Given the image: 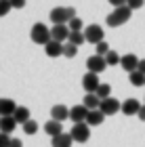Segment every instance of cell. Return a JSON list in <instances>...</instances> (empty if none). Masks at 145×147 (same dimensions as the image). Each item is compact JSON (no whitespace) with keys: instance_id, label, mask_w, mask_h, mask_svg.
<instances>
[{"instance_id":"cell-16","label":"cell","mask_w":145,"mask_h":147,"mask_svg":"<svg viewBox=\"0 0 145 147\" xmlns=\"http://www.w3.org/2000/svg\"><path fill=\"white\" fill-rule=\"evenodd\" d=\"M44 132L53 139V137H57V135H61V132H63V124L57 122V120H49V122L44 124Z\"/></svg>"},{"instance_id":"cell-8","label":"cell","mask_w":145,"mask_h":147,"mask_svg":"<svg viewBox=\"0 0 145 147\" xmlns=\"http://www.w3.org/2000/svg\"><path fill=\"white\" fill-rule=\"evenodd\" d=\"M51 38L57 40V42H61V44H65V42H67V38H69V28H67V23L53 25V28H51Z\"/></svg>"},{"instance_id":"cell-15","label":"cell","mask_w":145,"mask_h":147,"mask_svg":"<svg viewBox=\"0 0 145 147\" xmlns=\"http://www.w3.org/2000/svg\"><path fill=\"white\" fill-rule=\"evenodd\" d=\"M51 143H53V147H71L74 139H71L69 132H61V135L53 137V139H51Z\"/></svg>"},{"instance_id":"cell-11","label":"cell","mask_w":145,"mask_h":147,"mask_svg":"<svg viewBox=\"0 0 145 147\" xmlns=\"http://www.w3.org/2000/svg\"><path fill=\"white\" fill-rule=\"evenodd\" d=\"M139 109H141V103L137 101V99H126V101L122 103V107H120V111L124 116H137Z\"/></svg>"},{"instance_id":"cell-10","label":"cell","mask_w":145,"mask_h":147,"mask_svg":"<svg viewBox=\"0 0 145 147\" xmlns=\"http://www.w3.org/2000/svg\"><path fill=\"white\" fill-rule=\"evenodd\" d=\"M86 116H88V109L84 105H74L69 109V120L74 124H80V122H86Z\"/></svg>"},{"instance_id":"cell-38","label":"cell","mask_w":145,"mask_h":147,"mask_svg":"<svg viewBox=\"0 0 145 147\" xmlns=\"http://www.w3.org/2000/svg\"><path fill=\"white\" fill-rule=\"evenodd\" d=\"M0 118H2V116H0Z\"/></svg>"},{"instance_id":"cell-24","label":"cell","mask_w":145,"mask_h":147,"mask_svg":"<svg viewBox=\"0 0 145 147\" xmlns=\"http://www.w3.org/2000/svg\"><path fill=\"white\" fill-rule=\"evenodd\" d=\"M95 95H97V97L103 101V99L111 97V86H109V84H99V88L95 90Z\"/></svg>"},{"instance_id":"cell-6","label":"cell","mask_w":145,"mask_h":147,"mask_svg":"<svg viewBox=\"0 0 145 147\" xmlns=\"http://www.w3.org/2000/svg\"><path fill=\"white\" fill-rule=\"evenodd\" d=\"M86 69L88 71H93V74H101L107 69V63H105V57L101 55H93V57H88L86 59Z\"/></svg>"},{"instance_id":"cell-36","label":"cell","mask_w":145,"mask_h":147,"mask_svg":"<svg viewBox=\"0 0 145 147\" xmlns=\"http://www.w3.org/2000/svg\"><path fill=\"white\" fill-rule=\"evenodd\" d=\"M137 71L145 74V59H139V65H137Z\"/></svg>"},{"instance_id":"cell-35","label":"cell","mask_w":145,"mask_h":147,"mask_svg":"<svg viewBox=\"0 0 145 147\" xmlns=\"http://www.w3.org/2000/svg\"><path fill=\"white\" fill-rule=\"evenodd\" d=\"M107 2L116 9V6H124V4H126V0H107Z\"/></svg>"},{"instance_id":"cell-7","label":"cell","mask_w":145,"mask_h":147,"mask_svg":"<svg viewBox=\"0 0 145 147\" xmlns=\"http://www.w3.org/2000/svg\"><path fill=\"white\" fill-rule=\"evenodd\" d=\"M120 107H122V103L118 101V99H114V97H107V99H103L101 101V105H99V109H101L105 116H114V113H118L120 111Z\"/></svg>"},{"instance_id":"cell-22","label":"cell","mask_w":145,"mask_h":147,"mask_svg":"<svg viewBox=\"0 0 145 147\" xmlns=\"http://www.w3.org/2000/svg\"><path fill=\"white\" fill-rule=\"evenodd\" d=\"M128 80L133 86H145V74H141V71H130Z\"/></svg>"},{"instance_id":"cell-5","label":"cell","mask_w":145,"mask_h":147,"mask_svg":"<svg viewBox=\"0 0 145 147\" xmlns=\"http://www.w3.org/2000/svg\"><path fill=\"white\" fill-rule=\"evenodd\" d=\"M103 28L101 25H97V23H90L84 28V38H86V42L90 44H99V42H103Z\"/></svg>"},{"instance_id":"cell-19","label":"cell","mask_w":145,"mask_h":147,"mask_svg":"<svg viewBox=\"0 0 145 147\" xmlns=\"http://www.w3.org/2000/svg\"><path fill=\"white\" fill-rule=\"evenodd\" d=\"M17 105L13 99H0V116H13Z\"/></svg>"},{"instance_id":"cell-33","label":"cell","mask_w":145,"mask_h":147,"mask_svg":"<svg viewBox=\"0 0 145 147\" xmlns=\"http://www.w3.org/2000/svg\"><path fill=\"white\" fill-rule=\"evenodd\" d=\"M11 6H13V9H23L25 0H11Z\"/></svg>"},{"instance_id":"cell-28","label":"cell","mask_w":145,"mask_h":147,"mask_svg":"<svg viewBox=\"0 0 145 147\" xmlns=\"http://www.w3.org/2000/svg\"><path fill=\"white\" fill-rule=\"evenodd\" d=\"M67 28H69V32H82V19H80V17L69 19V21H67Z\"/></svg>"},{"instance_id":"cell-26","label":"cell","mask_w":145,"mask_h":147,"mask_svg":"<svg viewBox=\"0 0 145 147\" xmlns=\"http://www.w3.org/2000/svg\"><path fill=\"white\" fill-rule=\"evenodd\" d=\"M23 132H25V135H36V132H38V122L30 118L28 122L23 124Z\"/></svg>"},{"instance_id":"cell-4","label":"cell","mask_w":145,"mask_h":147,"mask_svg":"<svg viewBox=\"0 0 145 147\" xmlns=\"http://www.w3.org/2000/svg\"><path fill=\"white\" fill-rule=\"evenodd\" d=\"M71 139H74L76 143H86L90 139V126L86 122H80V124H74V128L69 130Z\"/></svg>"},{"instance_id":"cell-2","label":"cell","mask_w":145,"mask_h":147,"mask_svg":"<svg viewBox=\"0 0 145 147\" xmlns=\"http://www.w3.org/2000/svg\"><path fill=\"white\" fill-rule=\"evenodd\" d=\"M76 17V9L74 6H55L51 11L49 19L53 21V25H61V23H67L69 19Z\"/></svg>"},{"instance_id":"cell-30","label":"cell","mask_w":145,"mask_h":147,"mask_svg":"<svg viewBox=\"0 0 145 147\" xmlns=\"http://www.w3.org/2000/svg\"><path fill=\"white\" fill-rule=\"evenodd\" d=\"M11 9H13V6H11V0H0V17L9 15Z\"/></svg>"},{"instance_id":"cell-3","label":"cell","mask_w":145,"mask_h":147,"mask_svg":"<svg viewBox=\"0 0 145 147\" xmlns=\"http://www.w3.org/2000/svg\"><path fill=\"white\" fill-rule=\"evenodd\" d=\"M30 38H32V42H34V44H40V46L49 44L51 40H53V38H51V30H49L44 23H34V25H32Z\"/></svg>"},{"instance_id":"cell-13","label":"cell","mask_w":145,"mask_h":147,"mask_svg":"<svg viewBox=\"0 0 145 147\" xmlns=\"http://www.w3.org/2000/svg\"><path fill=\"white\" fill-rule=\"evenodd\" d=\"M120 65H122V69H126L128 74L130 71H137V65H139V57L133 55V53H128V55H124L120 59Z\"/></svg>"},{"instance_id":"cell-21","label":"cell","mask_w":145,"mask_h":147,"mask_svg":"<svg viewBox=\"0 0 145 147\" xmlns=\"http://www.w3.org/2000/svg\"><path fill=\"white\" fill-rule=\"evenodd\" d=\"M13 118H15L17 124H25V122L30 120V109H28V107H19V105H17V109H15V113H13Z\"/></svg>"},{"instance_id":"cell-17","label":"cell","mask_w":145,"mask_h":147,"mask_svg":"<svg viewBox=\"0 0 145 147\" xmlns=\"http://www.w3.org/2000/svg\"><path fill=\"white\" fill-rule=\"evenodd\" d=\"M103 120H105V113L101 109H90L88 116H86V124L88 126H99V124H103Z\"/></svg>"},{"instance_id":"cell-25","label":"cell","mask_w":145,"mask_h":147,"mask_svg":"<svg viewBox=\"0 0 145 147\" xmlns=\"http://www.w3.org/2000/svg\"><path fill=\"white\" fill-rule=\"evenodd\" d=\"M63 55L67 57V59H74V57L78 55V46L71 44V42H65V44H63Z\"/></svg>"},{"instance_id":"cell-9","label":"cell","mask_w":145,"mask_h":147,"mask_svg":"<svg viewBox=\"0 0 145 147\" xmlns=\"http://www.w3.org/2000/svg\"><path fill=\"white\" fill-rule=\"evenodd\" d=\"M99 74H93V71H88V74H84L82 76V86H84V90L86 92H95L99 88Z\"/></svg>"},{"instance_id":"cell-34","label":"cell","mask_w":145,"mask_h":147,"mask_svg":"<svg viewBox=\"0 0 145 147\" xmlns=\"http://www.w3.org/2000/svg\"><path fill=\"white\" fill-rule=\"evenodd\" d=\"M9 147H23V141H21V139H11V143H9Z\"/></svg>"},{"instance_id":"cell-31","label":"cell","mask_w":145,"mask_h":147,"mask_svg":"<svg viewBox=\"0 0 145 147\" xmlns=\"http://www.w3.org/2000/svg\"><path fill=\"white\" fill-rule=\"evenodd\" d=\"M126 6L130 11H137V9H141V6H143V0H126Z\"/></svg>"},{"instance_id":"cell-1","label":"cell","mask_w":145,"mask_h":147,"mask_svg":"<svg viewBox=\"0 0 145 147\" xmlns=\"http://www.w3.org/2000/svg\"><path fill=\"white\" fill-rule=\"evenodd\" d=\"M130 15H133V11H130L126 4H124V6H116V9L107 15L105 21H107L109 28H120V25H124L130 19Z\"/></svg>"},{"instance_id":"cell-20","label":"cell","mask_w":145,"mask_h":147,"mask_svg":"<svg viewBox=\"0 0 145 147\" xmlns=\"http://www.w3.org/2000/svg\"><path fill=\"white\" fill-rule=\"evenodd\" d=\"M82 105H84L88 111H90V109H99V105H101V99H99L95 92H86V97H84Z\"/></svg>"},{"instance_id":"cell-37","label":"cell","mask_w":145,"mask_h":147,"mask_svg":"<svg viewBox=\"0 0 145 147\" xmlns=\"http://www.w3.org/2000/svg\"><path fill=\"white\" fill-rule=\"evenodd\" d=\"M137 116H139V120H143V122H145V103L141 105V109H139V113H137Z\"/></svg>"},{"instance_id":"cell-27","label":"cell","mask_w":145,"mask_h":147,"mask_svg":"<svg viewBox=\"0 0 145 147\" xmlns=\"http://www.w3.org/2000/svg\"><path fill=\"white\" fill-rule=\"evenodd\" d=\"M120 55H118V53L116 51H109L107 53V55H105V63H107V67H109V65H118V63H120Z\"/></svg>"},{"instance_id":"cell-12","label":"cell","mask_w":145,"mask_h":147,"mask_svg":"<svg viewBox=\"0 0 145 147\" xmlns=\"http://www.w3.org/2000/svg\"><path fill=\"white\" fill-rule=\"evenodd\" d=\"M44 53H47V57L57 59V57H61V55H63V44H61V42H57V40H51L49 44H44Z\"/></svg>"},{"instance_id":"cell-14","label":"cell","mask_w":145,"mask_h":147,"mask_svg":"<svg viewBox=\"0 0 145 147\" xmlns=\"http://www.w3.org/2000/svg\"><path fill=\"white\" fill-rule=\"evenodd\" d=\"M51 120H57V122L63 124V120H69V109L65 105H53L51 109Z\"/></svg>"},{"instance_id":"cell-18","label":"cell","mask_w":145,"mask_h":147,"mask_svg":"<svg viewBox=\"0 0 145 147\" xmlns=\"http://www.w3.org/2000/svg\"><path fill=\"white\" fill-rule=\"evenodd\" d=\"M15 126H17V122H15L13 116H2V118H0V132L11 135V132L15 130Z\"/></svg>"},{"instance_id":"cell-23","label":"cell","mask_w":145,"mask_h":147,"mask_svg":"<svg viewBox=\"0 0 145 147\" xmlns=\"http://www.w3.org/2000/svg\"><path fill=\"white\" fill-rule=\"evenodd\" d=\"M67 42L76 44V46L84 44V42H86V38H84V32H69V38H67Z\"/></svg>"},{"instance_id":"cell-32","label":"cell","mask_w":145,"mask_h":147,"mask_svg":"<svg viewBox=\"0 0 145 147\" xmlns=\"http://www.w3.org/2000/svg\"><path fill=\"white\" fill-rule=\"evenodd\" d=\"M9 143H11V137L6 132H0V147H9Z\"/></svg>"},{"instance_id":"cell-29","label":"cell","mask_w":145,"mask_h":147,"mask_svg":"<svg viewBox=\"0 0 145 147\" xmlns=\"http://www.w3.org/2000/svg\"><path fill=\"white\" fill-rule=\"evenodd\" d=\"M95 46H97V55H101V57H105V55H107V53L111 51V49H109V44L105 42V40H103V42H99V44H95Z\"/></svg>"}]
</instances>
